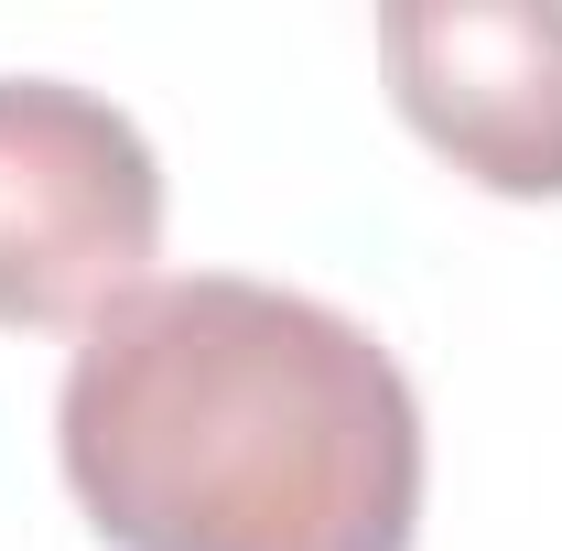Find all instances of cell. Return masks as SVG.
I'll list each match as a JSON object with an SVG mask.
<instances>
[{"mask_svg": "<svg viewBox=\"0 0 562 551\" xmlns=\"http://www.w3.org/2000/svg\"><path fill=\"white\" fill-rule=\"evenodd\" d=\"M109 551H412L422 401L357 314L249 271L140 281L55 401Z\"/></svg>", "mask_w": 562, "mask_h": 551, "instance_id": "obj_1", "label": "cell"}, {"mask_svg": "<svg viewBox=\"0 0 562 551\" xmlns=\"http://www.w3.org/2000/svg\"><path fill=\"white\" fill-rule=\"evenodd\" d=\"M379 66L465 184L562 195V0H390Z\"/></svg>", "mask_w": 562, "mask_h": 551, "instance_id": "obj_3", "label": "cell"}, {"mask_svg": "<svg viewBox=\"0 0 562 551\" xmlns=\"http://www.w3.org/2000/svg\"><path fill=\"white\" fill-rule=\"evenodd\" d=\"M162 249V162L131 109L0 76V325H98Z\"/></svg>", "mask_w": 562, "mask_h": 551, "instance_id": "obj_2", "label": "cell"}]
</instances>
